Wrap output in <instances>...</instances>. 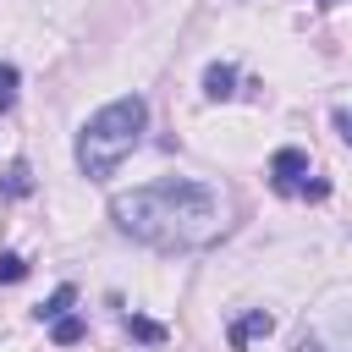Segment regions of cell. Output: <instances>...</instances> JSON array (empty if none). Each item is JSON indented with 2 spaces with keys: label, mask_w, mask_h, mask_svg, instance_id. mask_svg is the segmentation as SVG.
<instances>
[{
  "label": "cell",
  "mask_w": 352,
  "mask_h": 352,
  "mask_svg": "<svg viewBox=\"0 0 352 352\" xmlns=\"http://www.w3.org/2000/svg\"><path fill=\"white\" fill-rule=\"evenodd\" d=\"M110 220H116L121 236H132L143 248L192 253V248H209L226 231V198L209 182L160 176V182H143L132 192H116L110 198Z\"/></svg>",
  "instance_id": "1"
},
{
  "label": "cell",
  "mask_w": 352,
  "mask_h": 352,
  "mask_svg": "<svg viewBox=\"0 0 352 352\" xmlns=\"http://www.w3.org/2000/svg\"><path fill=\"white\" fill-rule=\"evenodd\" d=\"M292 352H324V346H319V341H314V336H302V341H297V346H292Z\"/></svg>",
  "instance_id": "13"
},
{
  "label": "cell",
  "mask_w": 352,
  "mask_h": 352,
  "mask_svg": "<svg viewBox=\"0 0 352 352\" xmlns=\"http://www.w3.org/2000/svg\"><path fill=\"white\" fill-rule=\"evenodd\" d=\"M6 192H11V198L33 192V176H28V165H22V160H16V165H6Z\"/></svg>",
  "instance_id": "7"
},
{
  "label": "cell",
  "mask_w": 352,
  "mask_h": 352,
  "mask_svg": "<svg viewBox=\"0 0 352 352\" xmlns=\"http://www.w3.org/2000/svg\"><path fill=\"white\" fill-rule=\"evenodd\" d=\"M28 275V258L22 253H0V280H22Z\"/></svg>",
  "instance_id": "11"
},
{
  "label": "cell",
  "mask_w": 352,
  "mask_h": 352,
  "mask_svg": "<svg viewBox=\"0 0 352 352\" xmlns=\"http://www.w3.org/2000/svg\"><path fill=\"white\" fill-rule=\"evenodd\" d=\"M72 302H77V292H72V286H55V292H50V302H38L33 314H38V324H44V319L55 324V319H66V308H72Z\"/></svg>",
  "instance_id": "6"
},
{
  "label": "cell",
  "mask_w": 352,
  "mask_h": 352,
  "mask_svg": "<svg viewBox=\"0 0 352 352\" xmlns=\"http://www.w3.org/2000/svg\"><path fill=\"white\" fill-rule=\"evenodd\" d=\"M231 82H236V66H226V60H214L204 72V94L209 99H231Z\"/></svg>",
  "instance_id": "5"
},
{
  "label": "cell",
  "mask_w": 352,
  "mask_h": 352,
  "mask_svg": "<svg viewBox=\"0 0 352 352\" xmlns=\"http://www.w3.org/2000/svg\"><path fill=\"white\" fill-rule=\"evenodd\" d=\"M314 176V165H308V154L302 148H275L270 154V182L280 187V192H324V182H308Z\"/></svg>",
  "instance_id": "3"
},
{
  "label": "cell",
  "mask_w": 352,
  "mask_h": 352,
  "mask_svg": "<svg viewBox=\"0 0 352 352\" xmlns=\"http://www.w3.org/2000/svg\"><path fill=\"white\" fill-rule=\"evenodd\" d=\"M324 6H341V0H324Z\"/></svg>",
  "instance_id": "14"
},
{
  "label": "cell",
  "mask_w": 352,
  "mask_h": 352,
  "mask_svg": "<svg viewBox=\"0 0 352 352\" xmlns=\"http://www.w3.org/2000/svg\"><path fill=\"white\" fill-rule=\"evenodd\" d=\"M336 132H341V138L352 143V110H336Z\"/></svg>",
  "instance_id": "12"
},
{
  "label": "cell",
  "mask_w": 352,
  "mask_h": 352,
  "mask_svg": "<svg viewBox=\"0 0 352 352\" xmlns=\"http://www.w3.org/2000/svg\"><path fill=\"white\" fill-rule=\"evenodd\" d=\"M11 104H16V66L0 60V110H11Z\"/></svg>",
  "instance_id": "10"
},
{
  "label": "cell",
  "mask_w": 352,
  "mask_h": 352,
  "mask_svg": "<svg viewBox=\"0 0 352 352\" xmlns=\"http://www.w3.org/2000/svg\"><path fill=\"white\" fill-rule=\"evenodd\" d=\"M55 341H60V346H72V341H82V319H77V314H66V319H55Z\"/></svg>",
  "instance_id": "9"
},
{
  "label": "cell",
  "mask_w": 352,
  "mask_h": 352,
  "mask_svg": "<svg viewBox=\"0 0 352 352\" xmlns=\"http://www.w3.org/2000/svg\"><path fill=\"white\" fill-rule=\"evenodd\" d=\"M143 126H148V104H143V94H121V99H110L104 110H94V116L77 126V170H82L88 182L110 176V170L143 143Z\"/></svg>",
  "instance_id": "2"
},
{
  "label": "cell",
  "mask_w": 352,
  "mask_h": 352,
  "mask_svg": "<svg viewBox=\"0 0 352 352\" xmlns=\"http://www.w3.org/2000/svg\"><path fill=\"white\" fill-rule=\"evenodd\" d=\"M126 330H132L138 341H165V324H154V319H143V314H126Z\"/></svg>",
  "instance_id": "8"
},
{
  "label": "cell",
  "mask_w": 352,
  "mask_h": 352,
  "mask_svg": "<svg viewBox=\"0 0 352 352\" xmlns=\"http://www.w3.org/2000/svg\"><path fill=\"white\" fill-rule=\"evenodd\" d=\"M275 330V319L264 314V308H248L242 319H231V330H226V341H231V352H248L253 341H264Z\"/></svg>",
  "instance_id": "4"
}]
</instances>
